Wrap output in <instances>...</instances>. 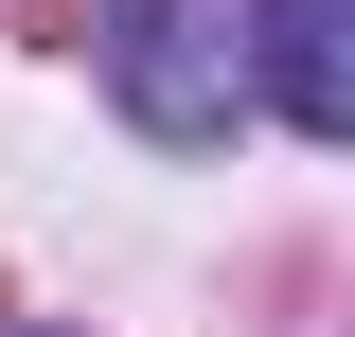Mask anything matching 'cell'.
<instances>
[{"instance_id":"cell-2","label":"cell","mask_w":355,"mask_h":337,"mask_svg":"<svg viewBox=\"0 0 355 337\" xmlns=\"http://www.w3.org/2000/svg\"><path fill=\"white\" fill-rule=\"evenodd\" d=\"M249 89L302 142H355V0H249Z\"/></svg>"},{"instance_id":"cell-1","label":"cell","mask_w":355,"mask_h":337,"mask_svg":"<svg viewBox=\"0 0 355 337\" xmlns=\"http://www.w3.org/2000/svg\"><path fill=\"white\" fill-rule=\"evenodd\" d=\"M89 71H107V107H125L142 142H231V107H249V18H231V0H107Z\"/></svg>"}]
</instances>
